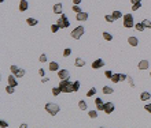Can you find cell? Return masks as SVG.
I'll return each mask as SVG.
<instances>
[{
	"instance_id": "1",
	"label": "cell",
	"mask_w": 151,
	"mask_h": 128,
	"mask_svg": "<svg viewBox=\"0 0 151 128\" xmlns=\"http://www.w3.org/2000/svg\"><path fill=\"white\" fill-rule=\"evenodd\" d=\"M59 87H60V90H62V93H74L73 83H71L69 79H60Z\"/></svg>"
},
{
	"instance_id": "2",
	"label": "cell",
	"mask_w": 151,
	"mask_h": 128,
	"mask_svg": "<svg viewBox=\"0 0 151 128\" xmlns=\"http://www.w3.org/2000/svg\"><path fill=\"white\" fill-rule=\"evenodd\" d=\"M46 111L48 112L51 116H55L56 113H59L60 108L58 104H55V102H48V104H46Z\"/></svg>"
},
{
	"instance_id": "3",
	"label": "cell",
	"mask_w": 151,
	"mask_h": 128,
	"mask_svg": "<svg viewBox=\"0 0 151 128\" xmlns=\"http://www.w3.org/2000/svg\"><path fill=\"white\" fill-rule=\"evenodd\" d=\"M124 19V26L127 29H130V27H135V23H133V15L132 14H127L122 17Z\"/></svg>"
},
{
	"instance_id": "4",
	"label": "cell",
	"mask_w": 151,
	"mask_h": 128,
	"mask_svg": "<svg viewBox=\"0 0 151 128\" xmlns=\"http://www.w3.org/2000/svg\"><path fill=\"white\" fill-rule=\"evenodd\" d=\"M56 23L60 26V29H66V27L70 26V22H69V19H67V15L66 14H60V18L58 19Z\"/></svg>"
},
{
	"instance_id": "5",
	"label": "cell",
	"mask_w": 151,
	"mask_h": 128,
	"mask_svg": "<svg viewBox=\"0 0 151 128\" xmlns=\"http://www.w3.org/2000/svg\"><path fill=\"white\" fill-rule=\"evenodd\" d=\"M84 26H77V27L74 29V30H71V37L74 38V40H78V38L82 37V34H84Z\"/></svg>"
},
{
	"instance_id": "6",
	"label": "cell",
	"mask_w": 151,
	"mask_h": 128,
	"mask_svg": "<svg viewBox=\"0 0 151 128\" xmlns=\"http://www.w3.org/2000/svg\"><path fill=\"white\" fill-rule=\"evenodd\" d=\"M10 71H11V74H14L17 78H22V76L25 75V69L19 68V67H17V66H11Z\"/></svg>"
},
{
	"instance_id": "7",
	"label": "cell",
	"mask_w": 151,
	"mask_h": 128,
	"mask_svg": "<svg viewBox=\"0 0 151 128\" xmlns=\"http://www.w3.org/2000/svg\"><path fill=\"white\" fill-rule=\"evenodd\" d=\"M102 67H105V60H103V59H96L95 61L92 63V68H93V69L102 68Z\"/></svg>"
},
{
	"instance_id": "8",
	"label": "cell",
	"mask_w": 151,
	"mask_h": 128,
	"mask_svg": "<svg viewBox=\"0 0 151 128\" xmlns=\"http://www.w3.org/2000/svg\"><path fill=\"white\" fill-rule=\"evenodd\" d=\"M69 76H70V74H69L67 69H59L58 71V78L59 79H69Z\"/></svg>"
},
{
	"instance_id": "9",
	"label": "cell",
	"mask_w": 151,
	"mask_h": 128,
	"mask_svg": "<svg viewBox=\"0 0 151 128\" xmlns=\"http://www.w3.org/2000/svg\"><path fill=\"white\" fill-rule=\"evenodd\" d=\"M113 112H114V104H113V102H106L105 104V113L110 114V113H113Z\"/></svg>"
},
{
	"instance_id": "10",
	"label": "cell",
	"mask_w": 151,
	"mask_h": 128,
	"mask_svg": "<svg viewBox=\"0 0 151 128\" xmlns=\"http://www.w3.org/2000/svg\"><path fill=\"white\" fill-rule=\"evenodd\" d=\"M137 67H139V69H148L150 63H148V60H140L139 64H137Z\"/></svg>"
},
{
	"instance_id": "11",
	"label": "cell",
	"mask_w": 151,
	"mask_h": 128,
	"mask_svg": "<svg viewBox=\"0 0 151 128\" xmlns=\"http://www.w3.org/2000/svg\"><path fill=\"white\" fill-rule=\"evenodd\" d=\"M8 85H10V86H14V87H17V86H18L17 76H15L14 74H11V75L8 76Z\"/></svg>"
},
{
	"instance_id": "12",
	"label": "cell",
	"mask_w": 151,
	"mask_h": 128,
	"mask_svg": "<svg viewBox=\"0 0 151 128\" xmlns=\"http://www.w3.org/2000/svg\"><path fill=\"white\" fill-rule=\"evenodd\" d=\"M29 7V3H28V0H21L19 1V11L21 12H23V11H26Z\"/></svg>"
},
{
	"instance_id": "13",
	"label": "cell",
	"mask_w": 151,
	"mask_h": 128,
	"mask_svg": "<svg viewBox=\"0 0 151 128\" xmlns=\"http://www.w3.org/2000/svg\"><path fill=\"white\" fill-rule=\"evenodd\" d=\"M128 44H129L130 46H137V44H139V40H137L136 37H133V35H130V37L128 38Z\"/></svg>"
},
{
	"instance_id": "14",
	"label": "cell",
	"mask_w": 151,
	"mask_h": 128,
	"mask_svg": "<svg viewBox=\"0 0 151 128\" xmlns=\"http://www.w3.org/2000/svg\"><path fill=\"white\" fill-rule=\"evenodd\" d=\"M87 19H88V14H87V12H82V11H81V12H78V14H77V21L84 22V21H87Z\"/></svg>"
},
{
	"instance_id": "15",
	"label": "cell",
	"mask_w": 151,
	"mask_h": 128,
	"mask_svg": "<svg viewBox=\"0 0 151 128\" xmlns=\"http://www.w3.org/2000/svg\"><path fill=\"white\" fill-rule=\"evenodd\" d=\"M62 10H63V6H62L60 3H58V4L54 6V12H55V14H62Z\"/></svg>"
},
{
	"instance_id": "16",
	"label": "cell",
	"mask_w": 151,
	"mask_h": 128,
	"mask_svg": "<svg viewBox=\"0 0 151 128\" xmlns=\"http://www.w3.org/2000/svg\"><path fill=\"white\" fill-rule=\"evenodd\" d=\"M49 71H59V64L56 61H51L49 63Z\"/></svg>"
},
{
	"instance_id": "17",
	"label": "cell",
	"mask_w": 151,
	"mask_h": 128,
	"mask_svg": "<svg viewBox=\"0 0 151 128\" xmlns=\"http://www.w3.org/2000/svg\"><path fill=\"white\" fill-rule=\"evenodd\" d=\"M151 98V94L148 93V91H143V93L140 94V100L141 101H148Z\"/></svg>"
},
{
	"instance_id": "18",
	"label": "cell",
	"mask_w": 151,
	"mask_h": 128,
	"mask_svg": "<svg viewBox=\"0 0 151 128\" xmlns=\"http://www.w3.org/2000/svg\"><path fill=\"white\" fill-rule=\"evenodd\" d=\"M74 64H76V67H84V66H85V60L81 59V57H77Z\"/></svg>"
},
{
	"instance_id": "19",
	"label": "cell",
	"mask_w": 151,
	"mask_h": 128,
	"mask_svg": "<svg viewBox=\"0 0 151 128\" xmlns=\"http://www.w3.org/2000/svg\"><path fill=\"white\" fill-rule=\"evenodd\" d=\"M110 80H111L113 83H118V82H121V76H119V74H113Z\"/></svg>"
},
{
	"instance_id": "20",
	"label": "cell",
	"mask_w": 151,
	"mask_h": 128,
	"mask_svg": "<svg viewBox=\"0 0 151 128\" xmlns=\"http://www.w3.org/2000/svg\"><path fill=\"white\" fill-rule=\"evenodd\" d=\"M26 23H28L29 26H36V25L39 23V22H37V19H33V18H28V19H26Z\"/></svg>"
},
{
	"instance_id": "21",
	"label": "cell",
	"mask_w": 151,
	"mask_h": 128,
	"mask_svg": "<svg viewBox=\"0 0 151 128\" xmlns=\"http://www.w3.org/2000/svg\"><path fill=\"white\" fill-rule=\"evenodd\" d=\"M78 108H80L81 111H85V109L88 108V105H87V102H85V101H82V100H81L80 102H78Z\"/></svg>"
},
{
	"instance_id": "22",
	"label": "cell",
	"mask_w": 151,
	"mask_h": 128,
	"mask_svg": "<svg viewBox=\"0 0 151 128\" xmlns=\"http://www.w3.org/2000/svg\"><path fill=\"white\" fill-rule=\"evenodd\" d=\"M111 15H113V17H114V19H119V18H122V17H124L121 11H114V12H113Z\"/></svg>"
},
{
	"instance_id": "23",
	"label": "cell",
	"mask_w": 151,
	"mask_h": 128,
	"mask_svg": "<svg viewBox=\"0 0 151 128\" xmlns=\"http://www.w3.org/2000/svg\"><path fill=\"white\" fill-rule=\"evenodd\" d=\"M113 91H114V90H113L110 86H103V93H105V94H111Z\"/></svg>"
},
{
	"instance_id": "24",
	"label": "cell",
	"mask_w": 151,
	"mask_h": 128,
	"mask_svg": "<svg viewBox=\"0 0 151 128\" xmlns=\"http://www.w3.org/2000/svg\"><path fill=\"white\" fill-rule=\"evenodd\" d=\"M135 29H136L137 31H144V29H146V27H144L143 23H136V25H135Z\"/></svg>"
},
{
	"instance_id": "25",
	"label": "cell",
	"mask_w": 151,
	"mask_h": 128,
	"mask_svg": "<svg viewBox=\"0 0 151 128\" xmlns=\"http://www.w3.org/2000/svg\"><path fill=\"white\" fill-rule=\"evenodd\" d=\"M95 94H96V89H95V87H91L89 91L87 93V97H92V95H95Z\"/></svg>"
},
{
	"instance_id": "26",
	"label": "cell",
	"mask_w": 151,
	"mask_h": 128,
	"mask_svg": "<svg viewBox=\"0 0 151 128\" xmlns=\"http://www.w3.org/2000/svg\"><path fill=\"white\" fill-rule=\"evenodd\" d=\"M73 90H74V93L80 90V82H78V80H76V82H73Z\"/></svg>"
},
{
	"instance_id": "27",
	"label": "cell",
	"mask_w": 151,
	"mask_h": 128,
	"mask_svg": "<svg viewBox=\"0 0 151 128\" xmlns=\"http://www.w3.org/2000/svg\"><path fill=\"white\" fill-rule=\"evenodd\" d=\"M103 38H105L106 41H111V40H113V35L110 34V33H106V31H105V33H103Z\"/></svg>"
},
{
	"instance_id": "28",
	"label": "cell",
	"mask_w": 151,
	"mask_h": 128,
	"mask_svg": "<svg viewBox=\"0 0 151 128\" xmlns=\"http://www.w3.org/2000/svg\"><path fill=\"white\" fill-rule=\"evenodd\" d=\"M60 93H62V90H60V87H54V89H52V94L55 95V97H56V95H59Z\"/></svg>"
},
{
	"instance_id": "29",
	"label": "cell",
	"mask_w": 151,
	"mask_h": 128,
	"mask_svg": "<svg viewBox=\"0 0 151 128\" xmlns=\"http://www.w3.org/2000/svg\"><path fill=\"white\" fill-rule=\"evenodd\" d=\"M141 23L144 25V27H146V29H151V21H148V19H144Z\"/></svg>"
},
{
	"instance_id": "30",
	"label": "cell",
	"mask_w": 151,
	"mask_h": 128,
	"mask_svg": "<svg viewBox=\"0 0 151 128\" xmlns=\"http://www.w3.org/2000/svg\"><path fill=\"white\" fill-rule=\"evenodd\" d=\"M88 114H89V117H91V119H96V117H98V112H96V111H89V112H88Z\"/></svg>"
},
{
	"instance_id": "31",
	"label": "cell",
	"mask_w": 151,
	"mask_h": 128,
	"mask_svg": "<svg viewBox=\"0 0 151 128\" xmlns=\"http://www.w3.org/2000/svg\"><path fill=\"white\" fill-rule=\"evenodd\" d=\"M59 29H60V26L58 23H55V25H52V26H51V31H52V33H56Z\"/></svg>"
},
{
	"instance_id": "32",
	"label": "cell",
	"mask_w": 151,
	"mask_h": 128,
	"mask_svg": "<svg viewBox=\"0 0 151 128\" xmlns=\"http://www.w3.org/2000/svg\"><path fill=\"white\" fill-rule=\"evenodd\" d=\"M14 90H15L14 86H10V85H8V86L6 87V91H7L8 94H12V93H14Z\"/></svg>"
},
{
	"instance_id": "33",
	"label": "cell",
	"mask_w": 151,
	"mask_h": 128,
	"mask_svg": "<svg viewBox=\"0 0 151 128\" xmlns=\"http://www.w3.org/2000/svg\"><path fill=\"white\" fill-rule=\"evenodd\" d=\"M70 55H71V49L70 48H66L63 51V56H65V57H67V56H70Z\"/></svg>"
},
{
	"instance_id": "34",
	"label": "cell",
	"mask_w": 151,
	"mask_h": 128,
	"mask_svg": "<svg viewBox=\"0 0 151 128\" xmlns=\"http://www.w3.org/2000/svg\"><path fill=\"white\" fill-rule=\"evenodd\" d=\"M105 19H106V21H107V22H109V23H111L113 21H116L113 15H106V17H105Z\"/></svg>"
},
{
	"instance_id": "35",
	"label": "cell",
	"mask_w": 151,
	"mask_h": 128,
	"mask_svg": "<svg viewBox=\"0 0 151 128\" xmlns=\"http://www.w3.org/2000/svg\"><path fill=\"white\" fill-rule=\"evenodd\" d=\"M96 109H98V111H105V104H103V102L96 104Z\"/></svg>"
},
{
	"instance_id": "36",
	"label": "cell",
	"mask_w": 151,
	"mask_h": 128,
	"mask_svg": "<svg viewBox=\"0 0 151 128\" xmlns=\"http://www.w3.org/2000/svg\"><path fill=\"white\" fill-rule=\"evenodd\" d=\"M73 11H74V12H77V14H78V12H81L80 6H78V4H74V6H73Z\"/></svg>"
},
{
	"instance_id": "37",
	"label": "cell",
	"mask_w": 151,
	"mask_h": 128,
	"mask_svg": "<svg viewBox=\"0 0 151 128\" xmlns=\"http://www.w3.org/2000/svg\"><path fill=\"white\" fill-rule=\"evenodd\" d=\"M141 7V4L140 3H136V4H133L132 6V11H136V10H139V8Z\"/></svg>"
},
{
	"instance_id": "38",
	"label": "cell",
	"mask_w": 151,
	"mask_h": 128,
	"mask_svg": "<svg viewBox=\"0 0 151 128\" xmlns=\"http://www.w3.org/2000/svg\"><path fill=\"white\" fill-rule=\"evenodd\" d=\"M144 109L148 112V113H151V104H147V105H144Z\"/></svg>"
},
{
	"instance_id": "39",
	"label": "cell",
	"mask_w": 151,
	"mask_h": 128,
	"mask_svg": "<svg viewBox=\"0 0 151 128\" xmlns=\"http://www.w3.org/2000/svg\"><path fill=\"white\" fill-rule=\"evenodd\" d=\"M0 127H8V123H7V121H4V120H1V121H0Z\"/></svg>"
},
{
	"instance_id": "40",
	"label": "cell",
	"mask_w": 151,
	"mask_h": 128,
	"mask_svg": "<svg viewBox=\"0 0 151 128\" xmlns=\"http://www.w3.org/2000/svg\"><path fill=\"white\" fill-rule=\"evenodd\" d=\"M40 61H41V63H46V61H47V56H46V55H41V56H40Z\"/></svg>"
},
{
	"instance_id": "41",
	"label": "cell",
	"mask_w": 151,
	"mask_h": 128,
	"mask_svg": "<svg viewBox=\"0 0 151 128\" xmlns=\"http://www.w3.org/2000/svg\"><path fill=\"white\" fill-rule=\"evenodd\" d=\"M106 76H107L109 79H111V76H113V72H111V71H106Z\"/></svg>"
},
{
	"instance_id": "42",
	"label": "cell",
	"mask_w": 151,
	"mask_h": 128,
	"mask_svg": "<svg viewBox=\"0 0 151 128\" xmlns=\"http://www.w3.org/2000/svg\"><path fill=\"white\" fill-rule=\"evenodd\" d=\"M39 75H40V76H44V75H46V72H44V69H41V68L39 69Z\"/></svg>"
},
{
	"instance_id": "43",
	"label": "cell",
	"mask_w": 151,
	"mask_h": 128,
	"mask_svg": "<svg viewBox=\"0 0 151 128\" xmlns=\"http://www.w3.org/2000/svg\"><path fill=\"white\" fill-rule=\"evenodd\" d=\"M48 80H49V79H48V78H46V76H43V79H41V82H43V83H47V82H48Z\"/></svg>"
},
{
	"instance_id": "44",
	"label": "cell",
	"mask_w": 151,
	"mask_h": 128,
	"mask_svg": "<svg viewBox=\"0 0 151 128\" xmlns=\"http://www.w3.org/2000/svg\"><path fill=\"white\" fill-rule=\"evenodd\" d=\"M119 76H121V82L127 79V75H122V74H119Z\"/></svg>"
},
{
	"instance_id": "45",
	"label": "cell",
	"mask_w": 151,
	"mask_h": 128,
	"mask_svg": "<svg viewBox=\"0 0 151 128\" xmlns=\"http://www.w3.org/2000/svg\"><path fill=\"white\" fill-rule=\"evenodd\" d=\"M132 4H136V3H141V0H130Z\"/></svg>"
},
{
	"instance_id": "46",
	"label": "cell",
	"mask_w": 151,
	"mask_h": 128,
	"mask_svg": "<svg viewBox=\"0 0 151 128\" xmlns=\"http://www.w3.org/2000/svg\"><path fill=\"white\" fill-rule=\"evenodd\" d=\"M100 102H103L100 98H96V100H95V104H100Z\"/></svg>"
},
{
	"instance_id": "47",
	"label": "cell",
	"mask_w": 151,
	"mask_h": 128,
	"mask_svg": "<svg viewBox=\"0 0 151 128\" xmlns=\"http://www.w3.org/2000/svg\"><path fill=\"white\" fill-rule=\"evenodd\" d=\"M82 0H73V4H80Z\"/></svg>"
},
{
	"instance_id": "48",
	"label": "cell",
	"mask_w": 151,
	"mask_h": 128,
	"mask_svg": "<svg viewBox=\"0 0 151 128\" xmlns=\"http://www.w3.org/2000/svg\"><path fill=\"white\" fill-rule=\"evenodd\" d=\"M150 75H151V71H150Z\"/></svg>"
}]
</instances>
